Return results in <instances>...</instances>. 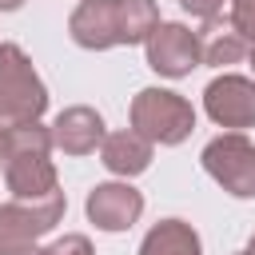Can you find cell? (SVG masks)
Returning <instances> with one entry per match:
<instances>
[{"mask_svg":"<svg viewBox=\"0 0 255 255\" xmlns=\"http://www.w3.org/2000/svg\"><path fill=\"white\" fill-rule=\"evenodd\" d=\"M227 20L247 44H255V0H227Z\"/></svg>","mask_w":255,"mask_h":255,"instance_id":"2e32d148","label":"cell"},{"mask_svg":"<svg viewBox=\"0 0 255 255\" xmlns=\"http://www.w3.org/2000/svg\"><path fill=\"white\" fill-rule=\"evenodd\" d=\"M139 255H203V247H199V235H195L191 223H183V219H159L143 235Z\"/></svg>","mask_w":255,"mask_h":255,"instance_id":"4fadbf2b","label":"cell"},{"mask_svg":"<svg viewBox=\"0 0 255 255\" xmlns=\"http://www.w3.org/2000/svg\"><path fill=\"white\" fill-rule=\"evenodd\" d=\"M4 135H8V124L0 120V167H4Z\"/></svg>","mask_w":255,"mask_h":255,"instance_id":"d6986e66","label":"cell"},{"mask_svg":"<svg viewBox=\"0 0 255 255\" xmlns=\"http://www.w3.org/2000/svg\"><path fill=\"white\" fill-rule=\"evenodd\" d=\"M247 52H251V44L231 28V20H203V28H199V60L207 68L239 64Z\"/></svg>","mask_w":255,"mask_h":255,"instance_id":"7c38bea8","label":"cell"},{"mask_svg":"<svg viewBox=\"0 0 255 255\" xmlns=\"http://www.w3.org/2000/svg\"><path fill=\"white\" fill-rule=\"evenodd\" d=\"M203 108L219 128H255V80L223 72L203 88Z\"/></svg>","mask_w":255,"mask_h":255,"instance_id":"52a82bcc","label":"cell"},{"mask_svg":"<svg viewBox=\"0 0 255 255\" xmlns=\"http://www.w3.org/2000/svg\"><path fill=\"white\" fill-rule=\"evenodd\" d=\"M68 32L88 52L120 48V0H80L68 20Z\"/></svg>","mask_w":255,"mask_h":255,"instance_id":"9c48e42d","label":"cell"},{"mask_svg":"<svg viewBox=\"0 0 255 255\" xmlns=\"http://www.w3.org/2000/svg\"><path fill=\"white\" fill-rule=\"evenodd\" d=\"M68 211V199L64 191L40 199V203H24V199H12V203H0V255H20L28 247H36Z\"/></svg>","mask_w":255,"mask_h":255,"instance_id":"277c9868","label":"cell"},{"mask_svg":"<svg viewBox=\"0 0 255 255\" xmlns=\"http://www.w3.org/2000/svg\"><path fill=\"white\" fill-rule=\"evenodd\" d=\"M20 255H96V251H92V239L88 235H60V239L36 243V247H28Z\"/></svg>","mask_w":255,"mask_h":255,"instance_id":"9a60e30c","label":"cell"},{"mask_svg":"<svg viewBox=\"0 0 255 255\" xmlns=\"http://www.w3.org/2000/svg\"><path fill=\"white\" fill-rule=\"evenodd\" d=\"M223 4H227V0H179V8L191 12L195 20H219Z\"/></svg>","mask_w":255,"mask_h":255,"instance_id":"e0dca14e","label":"cell"},{"mask_svg":"<svg viewBox=\"0 0 255 255\" xmlns=\"http://www.w3.org/2000/svg\"><path fill=\"white\" fill-rule=\"evenodd\" d=\"M52 147L64 151V155H92L100 143H104V116L88 104H76V108H64L56 120H52Z\"/></svg>","mask_w":255,"mask_h":255,"instance_id":"30bf717a","label":"cell"},{"mask_svg":"<svg viewBox=\"0 0 255 255\" xmlns=\"http://www.w3.org/2000/svg\"><path fill=\"white\" fill-rule=\"evenodd\" d=\"M247 251H251V255H255V235H251V243H247Z\"/></svg>","mask_w":255,"mask_h":255,"instance_id":"ffe728a7","label":"cell"},{"mask_svg":"<svg viewBox=\"0 0 255 255\" xmlns=\"http://www.w3.org/2000/svg\"><path fill=\"white\" fill-rule=\"evenodd\" d=\"M151 147H155V143L143 139L135 128H128V131H108L104 143H100V163H104L112 175L131 179V175L147 171V163H151Z\"/></svg>","mask_w":255,"mask_h":255,"instance_id":"8fae6325","label":"cell"},{"mask_svg":"<svg viewBox=\"0 0 255 255\" xmlns=\"http://www.w3.org/2000/svg\"><path fill=\"white\" fill-rule=\"evenodd\" d=\"M143 52H147V68L167 76V80H179L203 64L199 60V32H191L187 24H175V20H163L147 36Z\"/></svg>","mask_w":255,"mask_h":255,"instance_id":"8992f818","label":"cell"},{"mask_svg":"<svg viewBox=\"0 0 255 255\" xmlns=\"http://www.w3.org/2000/svg\"><path fill=\"white\" fill-rule=\"evenodd\" d=\"M155 0H120V40L124 44H147V36L159 28Z\"/></svg>","mask_w":255,"mask_h":255,"instance_id":"5bb4252c","label":"cell"},{"mask_svg":"<svg viewBox=\"0 0 255 255\" xmlns=\"http://www.w3.org/2000/svg\"><path fill=\"white\" fill-rule=\"evenodd\" d=\"M131 128L151 139V143H163V147H175L191 135L195 128V108L191 100H183L179 92H167V88H143L135 92L131 100Z\"/></svg>","mask_w":255,"mask_h":255,"instance_id":"3957f363","label":"cell"},{"mask_svg":"<svg viewBox=\"0 0 255 255\" xmlns=\"http://www.w3.org/2000/svg\"><path fill=\"white\" fill-rule=\"evenodd\" d=\"M4 183L16 199L40 203L60 191L52 163V131L44 124H16L4 135Z\"/></svg>","mask_w":255,"mask_h":255,"instance_id":"6da1fadb","label":"cell"},{"mask_svg":"<svg viewBox=\"0 0 255 255\" xmlns=\"http://www.w3.org/2000/svg\"><path fill=\"white\" fill-rule=\"evenodd\" d=\"M20 4H24V0H0V12H16Z\"/></svg>","mask_w":255,"mask_h":255,"instance_id":"ac0fdd59","label":"cell"},{"mask_svg":"<svg viewBox=\"0 0 255 255\" xmlns=\"http://www.w3.org/2000/svg\"><path fill=\"white\" fill-rule=\"evenodd\" d=\"M88 219L100 227V231H128L139 215H143V195L124 179V183H96L88 191V203H84Z\"/></svg>","mask_w":255,"mask_h":255,"instance_id":"ba28073f","label":"cell"},{"mask_svg":"<svg viewBox=\"0 0 255 255\" xmlns=\"http://www.w3.org/2000/svg\"><path fill=\"white\" fill-rule=\"evenodd\" d=\"M235 255H251V251H235Z\"/></svg>","mask_w":255,"mask_h":255,"instance_id":"7402d4cb","label":"cell"},{"mask_svg":"<svg viewBox=\"0 0 255 255\" xmlns=\"http://www.w3.org/2000/svg\"><path fill=\"white\" fill-rule=\"evenodd\" d=\"M44 108H48V88L36 76L28 52L20 44H0V120L8 128L40 124Z\"/></svg>","mask_w":255,"mask_h":255,"instance_id":"7a4b0ae2","label":"cell"},{"mask_svg":"<svg viewBox=\"0 0 255 255\" xmlns=\"http://www.w3.org/2000/svg\"><path fill=\"white\" fill-rule=\"evenodd\" d=\"M247 56H251V68H255V44H251V52H247Z\"/></svg>","mask_w":255,"mask_h":255,"instance_id":"44dd1931","label":"cell"},{"mask_svg":"<svg viewBox=\"0 0 255 255\" xmlns=\"http://www.w3.org/2000/svg\"><path fill=\"white\" fill-rule=\"evenodd\" d=\"M203 171L235 199H255V143L243 131L215 135L203 147Z\"/></svg>","mask_w":255,"mask_h":255,"instance_id":"5b68a950","label":"cell"}]
</instances>
